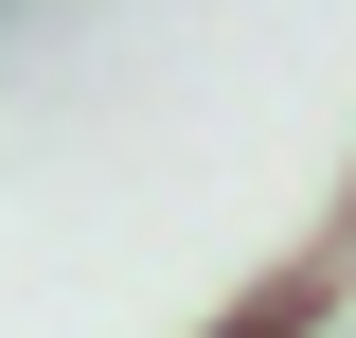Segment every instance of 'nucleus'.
<instances>
[{"mask_svg": "<svg viewBox=\"0 0 356 338\" xmlns=\"http://www.w3.org/2000/svg\"><path fill=\"white\" fill-rule=\"evenodd\" d=\"M232 338H285V321H232Z\"/></svg>", "mask_w": 356, "mask_h": 338, "instance_id": "f257e3e1", "label": "nucleus"}]
</instances>
